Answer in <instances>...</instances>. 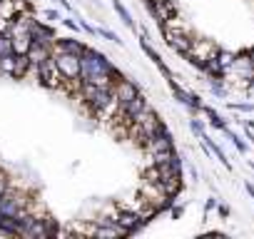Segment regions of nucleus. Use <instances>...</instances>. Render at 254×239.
I'll list each match as a JSON object with an SVG mask.
<instances>
[{
  "label": "nucleus",
  "mask_w": 254,
  "mask_h": 239,
  "mask_svg": "<svg viewBox=\"0 0 254 239\" xmlns=\"http://www.w3.org/2000/svg\"><path fill=\"white\" fill-rule=\"evenodd\" d=\"M10 53H13V40H10V35L0 33V58H3V55H10Z\"/></svg>",
  "instance_id": "obj_1"
}]
</instances>
